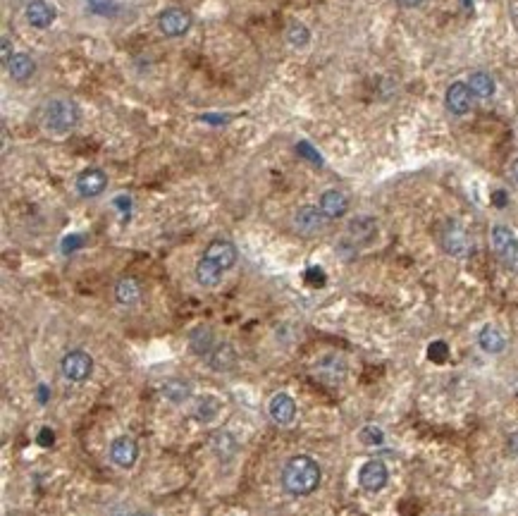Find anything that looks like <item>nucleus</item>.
<instances>
[{"label": "nucleus", "instance_id": "c9c22d12", "mask_svg": "<svg viewBox=\"0 0 518 516\" xmlns=\"http://www.w3.org/2000/svg\"><path fill=\"white\" fill-rule=\"evenodd\" d=\"M39 399H41V404H46V402H48V390H46V385H41V387H39Z\"/></svg>", "mask_w": 518, "mask_h": 516}, {"label": "nucleus", "instance_id": "20e7f679", "mask_svg": "<svg viewBox=\"0 0 518 516\" xmlns=\"http://www.w3.org/2000/svg\"><path fill=\"white\" fill-rule=\"evenodd\" d=\"M191 15L182 8H168L158 15V29L170 39H177V36H184L191 29Z\"/></svg>", "mask_w": 518, "mask_h": 516}, {"label": "nucleus", "instance_id": "39448f33", "mask_svg": "<svg viewBox=\"0 0 518 516\" xmlns=\"http://www.w3.org/2000/svg\"><path fill=\"white\" fill-rule=\"evenodd\" d=\"M325 223H328V218L320 211V206H301L294 213V230L304 237H313L318 232H323Z\"/></svg>", "mask_w": 518, "mask_h": 516}, {"label": "nucleus", "instance_id": "4be33fe9", "mask_svg": "<svg viewBox=\"0 0 518 516\" xmlns=\"http://www.w3.org/2000/svg\"><path fill=\"white\" fill-rule=\"evenodd\" d=\"M468 89H471V94L476 98H490L492 94H495L497 84L495 79H492L487 72H476V75H471V79H468Z\"/></svg>", "mask_w": 518, "mask_h": 516}, {"label": "nucleus", "instance_id": "bb28decb", "mask_svg": "<svg viewBox=\"0 0 518 516\" xmlns=\"http://www.w3.org/2000/svg\"><path fill=\"white\" fill-rule=\"evenodd\" d=\"M428 359L435 361V364H444L449 359V347L444 342H433L428 347Z\"/></svg>", "mask_w": 518, "mask_h": 516}, {"label": "nucleus", "instance_id": "cd10ccee", "mask_svg": "<svg viewBox=\"0 0 518 516\" xmlns=\"http://www.w3.org/2000/svg\"><path fill=\"white\" fill-rule=\"evenodd\" d=\"M361 440H363V445H382L385 435H382V430H380V428L368 426V428H363V430H361Z\"/></svg>", "mask_w": 518, "mask_h": 516}, {"label": "nucleus", "instance_id": "2eb2a0df", "mask_svg": "<svg viewBox=\"0 0 518 516\" xmlns=\"http://www.w3.org/2000/svg\"><path fill=\"white\" fill-rule=\"evenodd\" d=\"M27 22L36 29H48L55 22V8L46 0H32L27 5Z\"/></svg>", "mask_w": 518, "mask_h": 516}, {"label": "nucleus", "instance_id": "423d86ee", "mask_svg": "<svg viewBox=\"0 0 518 516\" xmlns=\"http://www.w3.org/2000/svg\"><path fill=\"white\" fill-rule=\"evenodd\" d=\"M60 368H63V376L67 380H74V383H82V380H86L94 373V359H91L86 352H70L65 354L63 364H60Z\"/></svg>", "mask_w": 518, "mask_h": 516}, {"label": "nucleus", "instance_id": "ddd939ff", "mask_svg": "<svg viewBox=\"0 0 518 516\" xmlns=\"http://www.w3.org/2000/svg\"><path fill=\"white\" fill-rule=\"evenodd\" d=\"M296 416V402L287 392H280L270 399V419H273L277 426H289Z\"/></svg>", "mask_w": 518, "mask_h": 516}, {"label": "nucleus", "instance_id": "9b49d317", "mask_svg": "<svg viewBox=\"0 0 518 516\" xmlns=\"http://www.w3.org/2000/svg\"><path fill=\"white\" fill-rule=\"evenodd\" d=\"M473 96L471 89H468L466 82H454L452 86L447 89V96H444V103H447L449 113L454 115H466L468 110L473 106Z\"/></svg>", "mask_w": 518, "mask_h": 516}, {"label": "nucleus", "instance_id": "c756f323", "mask_svg": "<svg viewBox=\"0 0 518 516\" xmlns=\"http://www.w3.org/2000/svg\"><path fill=\"white\" fill-rule=\"evenodd\" d=\"M306 280L311 282L313 287H323V285H325V273H323V270H320V268H311V270H308V273H306Z\"/></svg>", "mask_w": 518, "mask_h": 516}, {"label": "nucleus", "instance_id": "2f4dec72", "mask_svg": "<svg viewBox=\"0 0 518 516\" xmlns=\"http://www.w3.org/2000/svg\"><path fill=\"white\" fill-rule=\"evenodd\" d=\"M77 247H82V237H70V239H65V251H72V249H77Z\"/></svg>", "mask_w": 518, "mask_h": 516}, {"label": "nucleus", "instance_id": "4468645a", "mask_svg": "<svg viewBox=\"0 0 518 516\" xmlns=\"http://www.w3.org/2000/svg\"><path fill=\"white\" fill-rule=\"evenodd\" d=\"M320 211L325 213L328 220L342 218V215L349 211V196L344 192H339V189H330V192H325L320 196Z\"/></svg>", "mask_w": 518, "mask_h": 516}, {"label": "nucleus", "instance_id": "1a4fd4ad", "mask_svg": "<svg viewBox=\"0 0 518 516\" xmlns=\"http://www.w3.org/2000/svg\"><path fill=\"white\" fill-rule=\"evenodd\" d=\"M387 481H390V473H387V466L382 462H368L363 464V469L359 473V483L363 490H368V493H378V490H382L387 485Z\"/></svg>", "mask_w": 518, "mask_h": 516}, {"label": "nucleus", "instance_id": "c85d7f7f", "mask_svg": "<svg viewBox=\"0 0 518 516\" xmlns=\"http://www.w3.org/2000/svg\"><path fill=\"white\" fill-rule=\"evenodd\" d=\"M296 151H299L304 158H308V161H313V163H318V165L323 163V161H320V156H318V153L311 149V144H306V141H301V144H296Z\"/></svg>", "mask_w": 518, "mask_h": 516}, {"label": "nucleus", "instance_id": "72a5a7b5", "mask_svg": "<svg viewBox=\"0 0 518 516\" xmlns=\"http://www.w3.org/2000/svg\"><path fill=\"white\" fill-rule=\"evenodd\" d=\"M10 58H12V53H10V41H8V39H3V63L8 65V63H10Z\"/></svg>", "mask_w": 518, "mask_h": 516}, {"label": "nucleus", "instance_id": "7ed1b4c3", "mask_svg": "<svg viewBox=\"0 0 518 516\" xmlns=\"http://www.w3.org/2000/svg\"><path fill=\"white\" fill-rule=\"evenodd\" d=\"M492 247H495L502 266L511 270V273H518V239L514 237V232L509 227L504 225L492 227Z\"/></svg>", "mask_w": 518, "mask_h": 516}, {"label": "nucleus", "instance_id": "a878e982", "mask_svg": "<svg viewBox=\"0 0 518 516\" xmlns=\"http://www.w3.org/2000/svg\"><path fill=\"white\" fill-rule=\"evenodd\" d=\"M215 414H218V399H213V397L199 399V404H196V409H194L196 419H199V421H208V419H213Z\"/></svg>", "mask_w": 518, "mask_h": 516}, {"label": "nucleus", "instance_id": "393cba45", "mask_svg": "<svg viewBox=\"0 0 518 516\" xmlns=\"http://www.w3.org/2000/svg\"><path fill=\"white\" fill-rule=\"evenodd\" d=\"M287 39H289V43H292V46L304 48L306 43L311 41V32H308V29L301 22H292V24H289V29H287Z\"/></svg>", "mask_w": 518, "mask_h": 516}, {"label": "nucleus", "instance_id": "9d476101", "mask_svg": "<svg viewBox=\"0 0 518 516\" xmlns=\"http://www.w3.org/2000/svg\"><path fill=\"white\" fill-rule=\"evenodd\" d=\"M203 258L215 263L220 270H230L237 263V247L232 242H227V239H215V242L208 244Z\"/></svg>", "mask_w": 518, "mask_h": 516}, {"label": "nucleus", "instance_id": "0eeeda50", "mask_svg": "<svg viewBox=\"0 0 518 516\" xmlns=\"http://www.w3.org/2000/svg\"><path fill=\"white\" fill-rule=\"evenodd\" d=\"M440 242H442V249L447 251V254L452 256H464L468 254V249H471V242H468V235L466 230L461 225L456 223H447L440 235Z\"/></svg>", "mask_w": 518, "mask_h": 516}, {"label": "nucleus", "instance_id": "f704fd0d", "mask_svg": "<svg viewBox=\"0 0 518 516\" xmlns=\"http://www.w3.org/2000/svg\"><path fill=\"white\" fill-rule=\"evenodd\" d=\"M402 8H418V5H423L425 0H397Z\"/></svg>", "mask_w": 518, "mask_h": 516}, {"label": "nucleus", "instance_id": "a211bd4d", "mask_svg": "<svg viewBox=\"0 0 518 516\" xmlns=\"http://www.w3.org/2000/svg\"><path fill=\"white\" fill-rule=\"evenodd\" d=\"M478 344L485 349L487 354H499V352H504V347H507V340H504L502 330H497L495 325H485L478 335Z\"/></svg>", "mask_w": 518, "mask_h": 516}, {"label": "nucleus", "instance_id": "f3484780", "mask_svg": "<svg viewBox=\"0 0 518 516\" xmlns=\"http://www.w3.org/2000/svg\"><path fill=\"white\" fill-rule=\"evenodd\" d=\"M189 347L194 354H211L215 349V337H213V330L206 328V325H199V328L194 330V333L189 335Z\"/></svg>", "mask_w": 518, "mask_h": 516}, {"label": "nucleus", "instance_id": "473e14b6", "mask_svg": "<svg viewBox=\"0 0 518 516\" xmlns=\"http://www.w3.org/2000/svg\"><path fill=\"white\" fill-rule=\"evenodd\" d=\"M492 201H495V206H497V208H504V206H507V194H504V192H497L495 196H492Z\"/></svg>", "mask_w": 518, "mask_h": 516}, {"label": "nucleus", "instance_id": "412c9836", "mask_svg": "<svg viewBox=\"0 0 518 516\" xmlns=\"http://www.w3.org/2000/svg\"><path fill=\"white\" fill-rule=\"evenodd\" d=\"M141 297V290H139V282L134 278H122L120 282H117L115 287V299L120 301L122 306H132L137 304Z\"/></svg>", "mask_w": 518, "mask_h": 516}, {"label": "nucleus", "instance_id": "6ab92c4d", "mask_svg": "<svg viewBox=\"0 0 518 516\" xmlns=\"http://www.w3.org/2000/svg\"><path fill=\"white\" fill-rule=\"evenodd\" d=\"M208 356H211L213 371H232L237 364V352L232 349V344H218Z\"/></svg>", "mask_w": 518, "mask_h": 516}, {"label": "nucleus", "instance_id": "f257e3e1", "mask_svg": "<svg viewBox=\"0 0 518 516\" xmlns=\"http://www.w3.org/2000/svg\"><path fill=\"white\" fill-rule=\"evenodd\" d=\"M282 485L292 495H311L320 485V466L306 454L292 457L282 471Z\"/></svg>", "mask_w": 518, "mask_h": 516}, {"label": "nucleus", "instance_id": "f8f14e48", "mask_svg": "<svg viewBox=\"0 0 518 516\" xmlns=\"http://www.w3.org/2000/svg\"><path fill=\"white\" fill-rule=\"evenodd\" d=\"M137 457H139L137 442H134L132 438H127V435L117 438L113 445H110V459H113L120 469H132L134 462H137Z\"/></svg>", "mask_w": 518, "mask_h": 516}, {"label": "nucleus", "instance_id": "7c9ffc66", "mask_svg": "<svg viewBox=\"0 0 518 516\" xmlns=\"http://www.w3.org/2000/svg\"><path fill=\"white\" fill-rule=\"evenodd\" d=\"M53 440H55V433L51 428H41V433H39V445L41 447H51L53 445Z\"/></svg>", "mask_w": 518, "mask_h": 516}, {"label": "nucleus", "instance_id": "5701e85b", "mask_svg": "<svg viewBox=\"0 0 518 516\" xmlns=\"http://www.w3.org/2000/svg\"><path fill=\"white\" fill-rule=\"evenodd\" d=\"M222 273H225V270H220L215 263L208 261V258H201L199 266H196V280H199V285L203 287H215L222 280Z\"/></svg>", "mask_w": 518, "mask_h": 516}, {"label": "nucleus", "instance_id": "6e6552de", "mask_svg": "<svg viewBox=\"0 0 518 516\" xmlns=\"http://www.w3.org/2000/svg\"><path fill=\"white\" fill-rule=\"evenodd\" d=\"M108 187V175L98 168H89L84 170L82 175L77 177V192L84 196V199H94V196H101Z\"/></svg>", "mask_w": 518, "mask_h": 516}, {"label": "nucleus", "instance_id": "b1692460", "mask_svg": "<svg viewBox=\"0 0 518 516\" xmlns=\"http://www.w3.org/2000/svg\"><path fill=\"white\" fill-rule=\"evenodd\" d=\"M211 445H213V450L220 454V457H225V450L230 452V454L237 452V442H234L232 435H230V433H225V430H218V433L213 435V438H211Z\"/></svg>", "mask_w": 518, "mask_h": 516}, {"label": "nucleus", "instance_id": "f03ea898", "mask_svg": "<svg viewBox=\"0 0 518 516\" xmlns=\"http://www.w3.org/2000/svg\"><path fill=\"white\" fill-rule=\"evenodd\" d=\"M43 120H46V129L53 134H67L77 127L79 122V110L72 101H65V98H55L46 106V113H43Z\"/></svg>", "mask_w": 518, "mask_h": 516}, {"label": "nucleus", "instance_id": "dca6fc26", "mask_svg": "<svg viewBox=\"0 0 518 516\" xmlns=\"http://www.w3.org/2000/svg\"><path fill=\"white\" fill-rule=\"evenodd\" d=\"M5 67H8V75L15 79V82H24V79H29L36 72V63L32 60V55H27V53L12 55L10 63Z\"/></svg>", "mask_w": 518, "mask_h": 516}, {"label": "nucleus", "instance_id": "aec40b11", "mask_svg": "<svg viewBox=\"0 0 518 516\" xmlns=\"http://www.w3.org/2000/svg\"><path fill=\"white\" fill-rule=\"evenodd\" d=\"M375 232H378V227H375L373 218H356V220H351V225H349V237L354 239L356 244H368L370 239L375 237Z\"/></svg>", "mask_w": 518, "mask_h": 516}, {"label": "nucleus", "instance_id": "4c0bfd02", "mask_svg": "<svg viewBox=\"0 0 518 516\" xmlns=\"http://www.w3.org/2000/svg\"><path fill=\"white\" fill-rule=\"evenodd\" d=\"M139 516H148V514H139Z\"/></svg>", "mask_w": 518, "mask_h": 516}, {"label": "nucleus", "instance_id": "e433bc0d", "mask_svg": "<svg viewBox=\"0 0 518 516\" xmlns=\"http://www.w3.org/2000/svg\"><path fill=\"white\" fill-rule=\"evenodd\" d=\"M511 170H514V177H516V180H518V158H516V161H514V168H511Z\"/></svg>", "mask_w": 518, "mask_h": 516}]
</instances>
